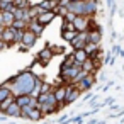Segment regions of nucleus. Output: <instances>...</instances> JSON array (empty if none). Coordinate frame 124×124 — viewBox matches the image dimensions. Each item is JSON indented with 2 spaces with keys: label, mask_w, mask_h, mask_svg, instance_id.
<instances>
[{
  "label": "nucleus",
  "mask_w": 124,
  "mask_h": 124,
  "mask_svg": "<svg viewBox=\"0 0 124 124\" xmlns=\"http://www.w3.org/2000/svg\"><path fill=\"white\" fill-rule=\"evenodd\" d=\"M97 122H99V121H97V119H92V121H88V122H87V124H97Z\"/></svg>",
  "instance_id": "33"
},
{
  "label": "nucleus",
  "mask_w": 124,
  "mask_h": 124,
  "mask_svg": "<svg viewBox=\"0 0 124 124\" xmlns=\"http://www.w3.org/2000/svg\"><path fill=\"white\" fill-rule=\"evenodd\" d=\"M90 19H92V17L77 16V17H75V21H73L75 31H77V32H87V31H90Z\"/></svg>",
  "instance_id": "3"
},
{
  "label": "nucleus",
  "mask_w": 124,
  "mask_h": 124,
  "mask_svg": "<svg viewBox=\"0 0 124 124\" xmlns=\"http://www.w3.org/2000/svg\"><path fill=\"white\" fill-rule=\"evenodd\" d=\"M36 78H38V75L34 71L24 70V71H19L17 75L10 77L4 83L9 85V88H10L14 97H21V95H31L32 93L34 85H36Z\"/></svg>",
  "instance_id": "1"
},
{
  "label": "nucleus",
  "mask_w": 124,
  "mask_h": 124,
  "mask_svg": "<svg viewBox=\"0 0 124 124\" xmlns=\"http://www.w3.org/2000/svg\"><path fill=\"white\" fill-rule=\"evenodd\" d=\"M54 56H53V53H51V48H49V44H46L41 51H38V54H36V60H38V63L41 65V66H46V65H49V61L53 60Z\"/></svg>",
  "instance_id": "2"
},
{
  "label": "nucleus",
  "mask_w": 124,
  "mask_h": 124,
  "mask_svg": "<svg viewBox=\"0 0 124 124\" xmlns=\"http://www.w3.org/2000/svg\"><path fill=\"white\" fill-rule=\"evenodd\" d=\"M16 22L14 12H2V26L4 27H12Z\"/></svg>",
  "instance_id": "16"
},
{
  "label": "nucleus",
  "mask_w": 124,
  "mask_h": 124,
  "mask_svg": "<svg viewBox=\"0 0 124 124\" xmlns=\"http://www.w3.org/2000/svg\"><path fill=\"white\" fill-rule=\"evenodd\" d=\"M85 5V17H93L99 10V0H88V2H83Z\"/></svg>",
  "instance_id": "11"
},
{
  "label": "nucleus",
  "mask_w": 124,
  "mask_h": 124,
  "mask_svg": "<svg viewBox=\"0 0 124 124\" xmlns=\"http://www.w3.org/2000/svg\"><path fill=\"white\" fill-rule=\"evenodd\" d=\"M12 104H16V97H14V95H10V97H9L7 100H4V102H0V112L5 114V110H7Z\"/></svg>",
  "instance_id": "20"
},
{
  "label": "nucleus",
  "mask_w": 124,
  "mask_h": 124,
  "mask_svg": "<svg viewBox=\"0 0 124 124\" xmlns=\"http://www.w3.org/2000/svg\"><path fill=\"white\" fill-rule=\"evenodd\" d=\"M87 38H88V43H93V44H100V41H102V27L87 31Z\"/></svg>",
  "instance_id": "13"
},
{
  "label": "nucleus",
  "mask_w": 124,
  "mask_h": 124,
  "mask_svg": "<svg viewBox=\"0 0 124 124\" xmlns=\"http://www.w3.org/2000/svg\"><path fill=\"white\" fill-rule=\"evenodd\" d=\"M49 48H51V53H53V56H58V54H65V48L63 46H58V44H49Z\"/></svg>",
  "instance_id": "26"
},
{
  "label": "nucleus",
  "mask_w": 124,
  "mask_h": 124,
  "mask_svg": "<svg viewBox=\"0 0 124 124\" xmlns=\"http://www.w3.org/2000/svg\"><path fill=\"white\" fill-rule=\"evenodd\" d=\"M12 27H14L16 31H27V22H26V21H16Z\"/></svg>",
  "instance_id": "25"
},
{
  "label": "nucleus",
  "mask_w": 124,
  "mask_h": 124,
  "mask_svg": "<svg viewBox=\"0 0 124 124\" xmlns=\"http://www.w3.org/2000/svg\"><path fill=\"white\" fill-rule=\"evenodd\" d=\"M7 48H9V46H7V44H5L2 39H0V51H4V49H7Z\"/></svg>",
  "instance_id": "31"
},
{
  "label": "nucleus",
  "mask_w": 124,
  "mask_h": 124,
  "mask_svg": "<svg viewBox=\"0 0 124 124\" xmlns=\"http://www.w3.org/2000/svg\"><path fill=\"white\" fill-rule=\"evenodd\" d=\"M80 95H82V92L77 88V85H66V99H65L63 107H65V105H70V104H73V102H77V100L80 99Z\"/></svg>",
  "instance_id": "5"
},
{
  "label": "nucleus",
  "mask_w": 124,
  "mask_h": 124,
  "mask_svg": "<svg viewBox=\"0 0 124 124\" xmlns=\"http://www.w3.org/2000/svg\"><path fill=\"white\" fill-rule=\"evenodd\" d=\"M71 4H77V2H82V0H70Z\"/></svg>",
  "instance_id": "34"
},
{
  "label": "nucleus",
  "mask_w": 124,
  "mask_h": 124,
  "mask_svg": "<svg viewBox=\"0 0 124 124\" xmlns=\"http://www.w3.org/2000/svg\"><path fill=\"white\" fill-rule=\"evenodd\" d=\"M38 36L34 34V32H31L29 29L27 31H24V36H22V43L19 44V46H22V48H26V49H31V48H34V44L38 43Z\"/></svg>",
  "instance_id": "6"
},
{
  "label": "nucleus",
  "mask_w": 124,
  "mask_h": 124,
  "mask_svg": "<svg viewBox=\"0 0 124 124\" xmlns=\"http://www.w3.org/2000/svg\"><path fill=\"white\" fill-rule=\"evenodd\" d=\"M77 31H65V32H61V38H63V41H66V43H71L75 38H77Z\"/></svg>",
  "instance_id": "22"
},
{
  "label": "nucleus",
  "mask_w": 124,
  "mask_h": 124,
  "mask_svg": "<svg viewBox=\"0 0 124 124\" xmlns=\"http://www.w3.org/2000/svg\"><path fill=\"white\" fill-rule=\"evenodd\" d=\"M92 99H93V93H92V92H87V93L83 95V102H90Z\"/></svg>",
  "instance_id": "30"
},
{
  "label": "nucleus",
  "mask_w": 124,
  "mask_h": 124,
  "mask_svg": "<svg viewBox=\"0 0 124 124\" xmlns=\"http://www.w3.org/2000/svg\"><path fill=\"white\" fill-rule=\"evenodd\" d=\"M7 121V116H0V122H5Z\"/></svg>",
  "instance_id": "32"
},
{
  "label": "nucleus",
  "mask_w": 124,
  "mask_h": 124,
  "mask_svg": "<svg viewBox=\"0 0 124 124\" xmlns=\"http://www.w3.org/2000/svg\"><path fill=\"white\" fill-rule=\"evenodd\" d=\"M16 34H17V31H16L14 27H4L2 34H0V39H2L7 46H14V44H16V43H14Z\"/></svg>",
  "instance_id": "7"
},
{
  "label": "nucleus",
  "mask_w": 124,
  "mask_h": 124,
  "mask_svg": "<svg viewBox=\"0 0 124 124\" xmlns=\"http://www.w3.org/2000/svg\"><path fill=\"white\" fill-rule=\"evenodd\" d=\"M82 70H83L85 73H88V75H90V73H95V71H97V68H95V65H93V61H92L90 58H88V60H87V61H85L83 65H82Z\"/></svg>",
  "instance_id": "19"
},
{
  "label": "nucleus",
  "mask_w": 124,
  "mask_h": 124,
  "mask_svg": "<svg viewBox=\"0 0 124 124\" xmlns=\"http://www.w3.org/2000/svg\"><path fill=\"white\" fill-rule=\"evenodd\" d=\"M4 116H7V117H21V107H19L17 104H12V105L5 110Z\"/></svg>",
  "instance_id": "17"
},
{
  "label": "nucleus",
  "mask_w": 124,
  "mask_h": 124,
  "mask_svg": "<svg viewBox=\"0 0 124 124\" xmlns=\"http://www.w3.org/2000/svg\"><path fill=\"white\" fill-rule=\"evenodd\" d=\"M61 66H65V68H71V66H75V56H73V53H70V54L65 56V61L61 63Z\"/></svg>",
  "instance_id": "23"
},
{
  "label": "nucleus",
  "mask_w": 124,
  "mask_h": 124,
  "mask_svg": "<svg viewBox=\"0 0 124 124\" xmlns=\"http://www.w3.org/2000/svg\"><path fill=\"white\" fill-rule=\"evenodd\" d=\"M32 112V107L31 105H26V107H22L21 109V117L22 119H29V114Z\"/></svg>",
  "instance_id": "27"
},
{
  "label": "nucleus",
  "mask_w": 124,
  "mask_h": 124,
  "mask_svg": "<svg viewBox=\"0 0 124 124\" xmlns=\"http://www.w3.org/2000/svg\"><path fill=\"white\" fill-rule=\"evenodd\" d=\"M110 53H112L114 56H116V54H119V53H121V46H119V44H114V46H112V51H110Z\"/></svg>",
  "instance_id": "29"
},
{
  "label": "nucleus",
  "mask_w": 124,
  "mask_h": 124,
  "mask_svg": "<svg viewBox=\"0 0 124 124\" xmlns=\"http://www.w3.org/2000/svg\"><path fill=\"white\" fill-rule=\"evenodd\" d=\"M82 2H88V0H82Z\"/></svg>",
  "instance_id": "36"
},
{
  "label": "nucleus",
  "mask_w": 124,
  "mask_h": 124,
  "mask_svg": "<svg viewBox=\"0 0 124 124\" xmlns=\"http://www.w3.org/2000/svg\"><path fill=\"white\" fill-rule=\"evenodd\" d=\"M10 95H12V92H10L9 85H7V83H0V102L7 100Z\"/></svg>",
  "instance_id": "18"
},
{
  "label": "nucleus",
  "mask_w": 124,
  "mask_h": 124,
  "mask_svg": "<svg viewBox=\"0 0 124 124\" xmlns=\"http://www.w3.org/2000/svg\"><path fill=\"white\" fill-rule=\"evenodd\" d=\"M65 31H75L73 22H65V21H63V24H61V32H65Z\"/></svg>",
  "instance_id": "28"
},
{
  "label": "nucleus",
  "mask_w": 124,
  "mask_h": 124,
  "mask_svg": "<svg viewBox=\"0 0 124 124\" xmlns=\"http://www.w3.org/2000/svg\"><path fill=\"white\" fill-rule=\"evenodd\" d=\"M27 29H29L31 32H34L38 38H41V34L44 32V26H41L38 21H31V22L27 24Z\"/></svg>",
  "instance_id": "15"
},
{
  "label": "nucleus",
  "mask_w": 124,
  "mask_h": 124,
  "mask_svg": "<svg viewBox=\"0 0 124 124\" xmlns=\"http://www.w3.org/2000/svg\"><path fill=\"white\" fill-rule=\"evenodd\" d=\"M97 124H105V121H99V122H97Z\"/></svg>",
  "instance_id": "35"
},
{
  "label": "nucleus",
  "mask_w": 124,
  "mask_h": 124,
  "mask_svg": "<svg viewBox=\"0 0 124 124\" xmlns=\"http://www.w3.org/2000/svg\"><path fill=\"white\" fill-rule=\"evenodd\" d=\"M53 93H54L56 102H58L60 107L63 109V104H65V99H66V85H56V87L53 88Z\"/></svg>",
  "instance_id": "10"
},
{
  "label": "nucleus",
  "mask_w": 124,
  "mask_h": 124,
  "mask_svg": "<svg viewBox=\"0 0 124 124\" xmlns=\"http://www.w3.org/2000/svg\"><path fill=\"white\" fill-rule=\"evenodd\" d=\"M87 43H88L87 32H78V34H77V38H75V39H73V41H71L70 44H71L73 51H77V49H83Z\"/></svg>",
  "instance_id": "9"
},
{
  "label": "nucleus",
  "mask_w": 124,
  "mask_h": 124,
  "mask_svg": "<svg viewBox=\"0 0 124 124\" xmlns=\"http://www.w3.org/2000/svg\"><path fill=\"white\" fill-rule=\"evenodd\" d=\"M95 82H97V78H95V73H90V75H87L83 80H80L78 83H77V88L82 92V93H85V92H88L93 85H95Z\"/></svg>",
  "instance_id": "4"
},
{
  "label": "nucleus",
  "mask_w": 124,
  "mask_h": 124,
  "mask_svg": "<svg viewBox=\"0 0 124 124\" xmlns=\"http://www.w3.org/2000/svg\"><path fill=\"white\" fill-rule=\"evenodd\" d=\"M60 5V0H41L38 4L41 12H54Z\"/></svg>",
  "instance_id": "8"
},
{
  "label": "nucleus",
  "mask_w": 124,
  "mask_h": 124,
  "mask_svg": "<svg viewBox=\"0 0 124 124\" xmlns=\"http://www.w3.org/2000/svg\"><path fill=\"white\" fill-rule=\"evenodd\" d=\"M54 19H56V14H54V12H41V14L38 16V19H36V21H38L41 26H44V27H46V26H48V24H51Z\"/></svg>",
  "instance_id": "12"
},
{
  "label": "nucleus",
  "mask_w": 124,
  "mask_h": 124,
  "mask_svg": "<svg viewBox=\"0 0 124 124\" xmlns=\"http://www.w3.org/2000/svg\"><path fill=\"white\" fill-rule=\"evenodd\" d=\"M14 7L16 9H29L31 7V2H29V0H14Z\"/></svg>",
  "instance_id": "24"
},
{
  "label": "nucleus",
  "mask_w": 124,
  "mask_h": 124,
  "mask_svg": "<svg viewBox=\"0 0 124 124\" xmlns=\"http://www.w3.org/2000/svg\"><path fill=\"white\" fill-rule=\"evenodd\" d=\"M71 53L75 56V66H80L82 68V65L88 60V54L85 53V49H77V51H71Z\"/></svg>",
  "instance_id": "14"
},
{
  "label": "nucleus",
  "mask_w": 124,
  "mask_h": 124,
  "mask_svg": "<svg viewBox=\"0 0 124 124\" xmlns=\"http://www.w3.org/2000/svg\"><path fill=\"white\" fill-rule=\"evenodd\" d=\"M44 116H43V112L39 110V107L38 109H32V112L29 114V119L27 121H31V122H38V121H41Z\"/></svg>",
  "instance_id": "21"
}]
</instances>
